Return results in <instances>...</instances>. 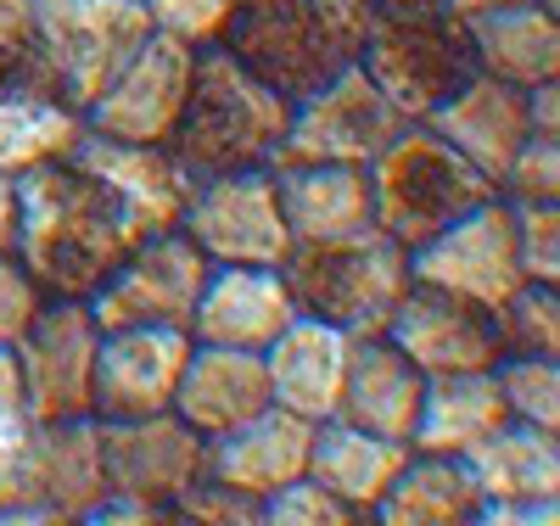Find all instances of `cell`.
<instances>
[{
    "mask_svg": "<svg viewBox=\"0 0 560 526\" xmlns=\"http://www.w3.org/2000/svg\"><path fill=\"white\" fill-rule=\"evenodd\" d=\"M348 353H353L348 330L325 325V319H314V314H298V319L264 348L269 398H275L280 409L303 414V420H331L337 404H342Z\"/></svg>",
    "mask_w": 560,
    "mask_h": 526,
    "instance_id": "obj_21",
    "label": "cell"
},
{
    "mask_svg": "<svg viewBox=\"0 0 560 526\" xmlns=\"http://www.w3.org/2000/svg\"><path fill=\"white\" fill-rule=\"evenodd\" d=\"M0 90H28V95H57L51 62L39 45L34 0H0Z\"/></svg>",
    "mask_w": 560,
    "mask_h": 526,
    "instance_id": "obj_35",
    "label": "cell"
},
{
    "mask_svg": "<svg viewBox=\"0 0 560 526\" xmlns=\"http://www.w3.org/2000/svg\"><path fill=\"white\" fill-rule=\"evenodd\" d=\"M471 34V57L482 73L533 90L544 79H560V23L555 0H522V7H493L465 17Z\"/></svg>",
    "mask_w": 560,
    "mask_h": 526,
    "instance_id": "obj_24",
    "label": "cell"
},
{
    "mask_svg": "<svg viewBox=\"0 0 560 526\" xmlns=\"http://www.w3.org/2000/svg\"><path fill=\"white\" fill-rule=\"evenodd\" d=\"M269 404H275V398H269L264 353L191 342V359H185L179 387H174V414L191 425L197 437L236 432V425H247V420L264 414Z\"/></svg>",
    "mask_w": 560,
    "mask_h": 526,
    "instance_id": "obj_20",
    "label": "cell"
},
{
    "mask_svg": "<svg viewBox=\"0 0 560 526\" xmlns=\"http://www.w3.org/2000/svg\"><path fill=\"white\" fill-rule=\"evenodd\" d=\"M488 197H499V185L465 163L432 124H404L393 147L370 163V219L409 253Z\"/></svg>",
    "mask_w": 560,
    "mask_h": 526,
    "instance_id": "obj_5",
    "label": "cell"
},
{
    "mask_svg": "<svg viewBox=\"0 0 560 526\" xmlns=\"http://www.w3.org/2000/svg\"><path fill=\"white\" fill-rule=\"evenodd\" d=\"M230 7H236V12H242V7H264V0H230Z\"/></svg>",
    "mask_w": 560,
    "mask_h": 526,
    "instance_id": "obj_48",
    "label": "cell"
},
{
    "mask_svg": "<svg viewBox=\"0 0 560 526\" xmlns=\"http://www.w3.org/2000/svg\"><path fill=\"white\" fill-rule=\"evenodd\" d=\"M280 213L292 242H337V235L370 230V168L353 163H292L275 168Z\"/></svg>",
    "mask_w": 560,
    "mask_h": 526,
    "instance_id": "obj_27",
    "label": "cell"
},
{
    "mask_svg": "<svg viewBox=\"0 0 560 526\" xmlns=\"http://www.w3.org/2000/svg\"><path fill=\"white\" fill-rule=\"evenodd\" d=\"M404 124L409 118L353 62L337 79H325L319 90H308L303 102H292V124H287V135H280L269 168H292V163H353V168H370L393 147V135Z\"/></svg>",
    "mask_w": 560,
    "mask_h": 526,
    "instance_id": "obj_8",
    "label": "cell"
},
{
    "mask_svg": "<svg viewBox=\"0 0 560 526\" xmlns=\"http://www.w3.org/2000/svg\"><path fill=\"white\" fill-rule=\"evenodd\" d=\"M34 23L45 62H51L57 102H68L73 113L96 102L152 34L140 0H34Z\"/></svg>",
    "mask_w": 560,
    "mask_h": 526,
    "instance_id": "obj_7",
    "label": "cell"
},
{
    "mask_svg": "<svg viewBox=\"0 0 560 526\" xmlns=\"http://www.w3.org/2000/svg\"><path fill=\"white\" fill-rule=\"evenodd\" d=\"M504 202H560V140L555 135H527L522 152L510 157L499 179Z\"/></svg>",
    "mask_w": 560,
    "mask_h": 526,
    "instance_id": "obj_37",
    "label": "cell"
},
{
    "mask_svg": "<svg viewBox=\"0 0 560 526\" xmlns=\"http://www.w3.org/2000/svg\"><path fill=\"white\" fill-rule=\"evenodd\" d=\"M510 213H516L522 274L560 285V202H510Z\"/></svg>",
    "mask_w": 560,
    "mask_h": 526,
    "instance_id": "obj_38",
    "label": "cell"
},
{
    "mask_svg": "<svg viewBox=\"0 0 560 526\" xmlns=\"http://www.w3.org/2000/svg\"><path fill=\"white\" fill-rule=\"evenodd\" d=\"M18 185V242L12 253L45 285V297H90L135 247V230L113 197L73 157L39 163Z\"/></svg>",
    "mask_w": 560,
    "mask_h": 526,
    "instance_id": "obj_1",
    "label": "cell"
},
{
    "mask_svg": "<svg viewBox=\"0 0 560 526\" xmlns=\"http://www.w3.org/2000/svg\"><path fill=\"white\" fill-rule=\"evenodd\" d=\"M96 526H168L174 515L163 504H147V499H124V493H107L96 504V515H90Z\"/></svg>",
    "mask_w": 560,
    "mask_h": 526,
    "instance_id": "obj_43",
    "label": "cell"
},
{
    "mask_svg": "<svg viewBox=\"0 0 560 526\" xmlns=\"http://www.w3.org/2000/svg\"><path fill=\"white\" fill-rule=\"evenodd\" d=\"M382 337L420 370V375H443V370H488L499 359V330L493 314L465 303L443 285L409 280L404 297L387 319Z\"/></svg>",
    "mask_w": 560,
    "mask_h": 526,
    "instance_id": "obj_16",
    "label": "cell"
},
{
    "mask_svg": "<svg viewBox=\"0 0 560 526\" xmlns=\"http://www.w3.org/2000/svg\"><path fill=\"white\" fill-rule=\"evenodd\" d=\"M359 68L409 124H427L477 73V57L465 17L448 0H387L370 17Z\"/></svg>",
    "mask_w": 560,
    "mask_h": 526,
    "instance_id": "obj_4",
    "label": "cell"
},
{
    "mask_svg": "<svg viewBox=\"0 0 560 526\" xmlns=\"http://www.w3.org/2000/svg\"><path fill=\"white\" fill-rule=\"evenodd\" d=\"M96 348L102 325L79 297H45L34 325L18 337L23 398L34 420H84L96 414Z\"/></svg>",
    "mask_w": 560,
    "mask_h": 526,
    "instance_id": "obj_11",
    "label": "cell"
},
{
    "mask_svg": "<svg viewBox=\"0 0 560 526\" xmlns=\"http://www.w3.org/2000/svg\"><path fill=\"white\" fill-rule=\"evenodd\" d=\"M555 521H560V499H504L477 510V526H555Z\"/></svg>",
    "mask_w": 560,
    "mask_h": 526,
    "instance_id": "obj_42",
    "label": "cell"
},
{
    "mask_svg": "<svg viewBox=\"0 0 560 526\" xmlns=\"http://www.w3.org/2000/svg\"><path fill=\"white\" fill-rule=\"evenodd\" d=\"M427 124H432L477 174H488L493 185L504 179L510 157H516L522 140L533 135V124H527V90L504 84V79H493V73H482V68L465 79Z\"/></svg>",
    "mask_w": 560,
    "mask_h": 526,
    "instance_id": "obj_19",
    "label": "cell"
},
{
    "mask_svg": "<svg viewBox=\"0 0 560 526\" xmlns=\"http://www.w3.org/2000/svg\"><path fill=\"white\" fill-rule=\"evenodd\" d=\"M382 7H387V0H382Z\"/></svg>",
    "mask_w": 560,
    "mask_h": 526,
    "instance_id": "obj_49",
    "label": "cell"
},
{
    "mask_svg": "<svg viewBox=\"0 0 560 526\" xmlns=\"http://www.w3.org/2000/svg\"><path fill=\"white\" fill-rule=\"evenodd\" d=\"M409 443L398 437H376L353 420H314V443H308V476L319 488H331L348 510H359V521L376 515L382 493L393 488V476L404 470Z\"/></svg>",
    "mask_w": 560,
    "mask_h": 526,
    "instance_id": "obj_26",
    "label": "cell"
},
{
    "mask_svg": "<svg viewBox=\"0 0 560 526\" xmlns=\"http://www.w3.org/2000/svg\"><path fill=\"white\" fill-rule=\"evenodd\" d=\"M292 124V102L275 84H264L247 62H236L224 45H202L185 113L174 129V157L197 179L230 168H264Z\"/></svg>",
    "mask_w": 560,
    "mask_h": 526,
    "instance_id": "obj_3",
    "label": "cell"
},
{
    "mask_svg": "<svg viewBox=\"0 0 560 526\" xmlns=\"http://www.w3.org/2000/svg\"><path fill=\"white\" fill-rule=\"evenodd\" d=\"M45 308V285L23 269L18 253H0V348H18V337Z\"/></svg>",
    "mask_w": 560,
    "mask_h": 526,
    "instance_id": "obj_41",
    "label": "cell"
},
{
    "mask_svg": "<svg viewBox=\"0 0 560 526\" xmlns=\"http://www.w3.org/2000/svg\"><path fill=\"white\" fill-rule=\"evenodd\" d=\"M107 488L124 499H147L174 515V499L208 470V437H197L174 409L140 420H96Z\"/></svg>",
    "mask_w": 560,
    "mask_h": 526,
    "instance_id": "obj_15",
    "label": "cell"
},
{
    "mask_svg": "<svg viewBox=\"0 0 560 526\" xmlns=\"http://www.w3.org/2000/svg\"><path fill=\"white\" fill-rule=\"evenodd\" d=\"M264 526H359V510H348L331 488H319L303 470L298 482L275 488L264 499Z\"/></svg>",
    "mask_w": 560,
    "mask_h": 526,
    "instance_id": "obj_36",
    "label": "cell"
},
{
    "mask_svg": "<svg viewBox=\"0 0 560 526\" xmlns=\"http://www.w3.org/2000/svg\"><path fill=\"white\" fill-rule=\"evenodd\" d=\"M140 7H147L158 34H174L185 45H197V51H202V45H219L230 17H236L230 0H140Z\"/></svg>",
    "mask_w": 560,
    "mask_h": 526,
    "instance_id": "obj_40",
    "label": "cell"
},
{
    "mask_svg": "<svg viewBox=\"0 0 560 526\" xmlns=\"http://www.w3.org/2000/svg\"><path fill=\"white\" fill-rule=\"evenodd\" d=\"M107 465H102V425L96 414L84 420H51L45 425V510L68 521H90L107 499Z\"/></svg>",
    "mask_w": 560,
    "mask_h": 526,
    "instance_id": "obj_30",
    "label": "cell"
},
{
    "mask_svg": "<svg viewBox=\"0 0 560 526\" xmlns=\"http://www.w3.org/2000/svg\"><path fill=\"white\" fill-rule=\"evenodd\" d=\"M504 420H510V409H504L493 364L488 370H443V375H427V387H420V414H415L409 448L465 459Z\"/></svg>",
    "mask_w": 560,
    "mask_h": 526,
    "instance_id": "obj_23",
    "label": "cell"
},
{
    "mask_svg": "<svg viewBox=\"0 0 560 526\" xmlns=\"http://www.w3.org/2000/svg\"><path fill=\"white\" fill-rule=\"evenodd\" d=\"M84 113H73L57 95L0 90V174L18 179L39 163H57L79 147Z\"/></svg>",
    "mask_w": 560,
    "mask_h": 526,
    "instance_id": "obj_31",
    "label": "cell"
},
{
    "mask_svg": "<svg viewBox=\"0 0 560 526\" xmlns=\"http://www.w3.org/2000/svg\"><path fill=\"white\" fill-rule=\"evenodd\" d=\"M0 414H28L23 370H18V353H12V348H0Z\"/></svg>",
    "mask_w": 560,
    "mask_h": 526,
    "instance_id": "obj_45",
    "label": "cell"
},
{
    "mask_svg": "<svg viewBox=\"0 0 560 526\" xmlns=\"http://www.w3.org/2000/svg\"><path fill=\"white\" fill-rule=\"evenodd\" d=\"M477 510H482V493L471 482V465L409 448L404 470L393 476V488L382 493L370 521H382V526H477Z\"/></svg>",
    "mask_w": 560,
    "mask_h": 526,
    "instance_id": "obj_28",
    "label": "cell"
},
{
    "mask_svg": "<svg viewBox=\"0 0 560 526\" xmlns=\"http://www.w3.org/2000/svg\"><path fill=\"white\" fill-rule=\"evenodd\" d=\"M471 482L482 504L504 499H560V432H538V425L504 420L499 432H488L471 454Z\"/></svg>",
    "mask_w": 560,
    "mask_h": 526,
    "instance_id": "obj_29",
    "label": "cell"
},
{
    "mask_svg": "<svg viewBox=\"0 0 560 526\" xmlns=\"http://www.w3.org/2000/svg\"><path fill=\"white\" fill-rule=\"evenodd\" d=\"M527 124H533V135L560 140V79H544L527 90Z\"/></svg>",
    "mask_w": 560,
    "mask_h": 526,
    "instance_id": "obj_44",
    "label": "cell"
},
{
    "mask_svg": "<svg viewBox=\"0 0 560 526\" xmlns=\"http://www.w3.org/2000/svg\"><path fill=\"white\" fill-rule=\"evenodd\" d=\"M0 526H57L45 510V420L0 414Z\"/></svg>",
    "mask_w": 560,
    "mask_h": 526,
    "instance_id": "obj_32",
    "label": "cell"
},
{
    "mask_svg": "<svg viewBox=\"0 0 560 526\" xmlns=\"http://www.w3.org/2000/svg\"><path fill=\"white\" fill-rule=\"evenodd\" d=\"M197 68V45H185L174 34H147V45L118 68V79L84 107V129L113 135V140H147V147H168L179 113H185V90H191Z\"/></svg>",
    "mask_w": 560,
    "mask_h": 526,
    "instance_id": "obj_13",
    "label": "cell"
},
{
    "mask_svg": "<svg viewBox=\"0 0 560 526\" xmlns=\"http://www.w3.org/2000/svg\"><path fill=\"white\" fill-rule=\"evenodd\" d=\"M409 280L443 285V292L493 314L527 280L522 258H516V213H510V202L488 197L482 208H471L448 230H438L432 242H420L409 253Z\"/></svg>",
    "mask_w": 560,
    "mask_h": 526,
    "instance_id": "obj_12",
    "label": "cell"
},
{
    "mask_svg": "<svg viewBox=\"0 0 560 526\" xmlns=\"http://www.w3.org/2000/svg\"><path fill=\"white\" fill-rule=\"evenodd\" d=\"M280 274L292 285L298 314H314L348 337H382L409 285V247L370 224L337 242H292Z\"/></svg>",
    "mask_w": 560,
    "mask_h": 526,
    "instance_id": "obj_6",
    "label": "cell"
},
{
    "mask_svg": "<svg viewBox=\"0 0 560 526\" xmlns=\"http://www.w3.org/2000/svg\"><path fill=\"white\" fill-rule=\"evenodd\" d=\"M68 157L113 197V208L135 230V242L140 235H158V230H179V213H185V202H191V190H197V174L174 157V147L113 140V135L84 129Z\"/></svg>",
    "mask_w": 560,
    "mask_h": 526,
    "instance_id": "obj_14",
    "label": "cell"
},
{
    "mask_svg": "<svg viewBox=\"0 0 560 526\" xmlns=\"http://www.w3.org/2000/svg\"><path fill=\"white\" fill-rule=\"evenodd\" d=\"M18 242V185L0 174V253H12Z\"/></svg>",
    "mask_w": 560,
    "mask_h": 526,
    "instance_id": "obj_46",
    "label": "cell"
},
{
    "mask_svg": "<svg viewBox=\"0 0 560 526\" xmlns=\"http://www.w3.org/2000/svg\"><path fill=\"white\" fill-rule=\"evenodd\" d=\"M376 7L382 0H264L230 17L219 45L287 102H303L308 90L359 62Z\"/></svg>",
    "mask_w": 560,
    "mask_h": 526,
    "instance_id": "obj_2",
    "label": "cell"
},
{
    "mask_svg": "<svg viewBox=\"0 0 560 526\" xmlns=\"http://www.w3.org/2000/svg\"><path fill=\"white\" fill-rule=\"evenodd\" d=\"M308 443H314V420L269 404L264 414L236 425V432L208 437V476H219L224 488L264 504L275 488L298 482L308 470Z\"/></svg>",
    "mask_w": 560,
    "mask_h": 526,
    "instance_id": "obj_22",
    "label": "cell"
},
{
    "mask_svg": "<svg viewBox=\"0 0 560 526\" xmlns=\"http://www.w3.org/2000/svg\"><path fill=\"white\" fill-rule=\"evenodd\" d=\"M420 387H427V375H420L387 337H353L337 420H353L376 437L409 443L415 414H420Z\"/></svg>",
    "mask_w": 560,
    "mask_h": 526,
    "instance_id": "obj_25",
    "label": "cell"
},
{
    "mask_svg": "<svg viewBox=\"0 0 560 526\" xmlns=\"http://www.w3.org/2000/svg\"><path fill=\"white\" fill-rule=\"evenodd\" d=\"M179 230L202 247L208 264H287L292 230L280 213L275 168H230L197 179L191 202L179 213Z\"/></svg>",
    "mask_w": 560,
    "mask_h": 526,
    "instance_id": "obj_10",
    "label": "cell"
},
{
    "mask_svg": "<svg viewBox=\"0 0 560 526\" xmlns=\"http://www.w3.org/2000/svg\"><path fill=\"white\" fill-rule=\"evenodd\" d=\"M208 269L213 264L185 230H158V235H140L84 303L102 330H124V325L191 330V308L208 285Z\"/></svg>",
    "mask_w": 560,
    "mask_h": 526,
    "instance_id": "obj_9",
    "label": "cell"
},
{
    "mask_svg": "<svg viewBox=\"0 0 560 526\" xmlns=\"http://www.w3.org/2000/svg\"><path fill=\"white\" fill-rule=\"evenodd\" d=\"M298 319L292 285L275 264H213L191 308V342L264 353Z\"/></svg>",
    "mask_w": 560,
    "mask_h": 526,
    "instance_id": "obj_18",
    "label": "cell"
},
{
    "mask_svg": "<svg viewBox=\"0 0 560 526\" xmlns=\"http://www.w3.org/2000/svg\"><path fill=\"white\" fill-rule=\"evenodd\" d=\"M448 7L459 17H471V12H493V7H522V0H448Z\"/></svg>",
    "mask_w": 560,
    "mask_h": 526,
    "instance_id": "obj_47",
    "label": "cell"
},
{
    "mask_svg": "<svg viewBox=\"0 0 560 526\" xmlns=\"http://www.w3.org/2000/svg\"><path fill=\"white\" fill-rule=\"evenodd\" d=\"M174 521H191V526H264V504L224 488L219 476H197L191 488L174 499Z\"/></svg>",
    "mask_w": 560,
    "mask_h": 526,
    "instance_id": "obj_39",
    "label": "cell"
},
{
    "mask_svg": "<svg viewBox=\"0 0 560 526\" xmlns=\"http://www.w3.org/2000/svg\"><path fill=\"white\" fill-rule=\"evenodd\" d=\"M191 359V330L124 325L102 330L96 348V420H140L174 409L179 370Z\"/></svg>",
    "mask_w": 560,
    "mask_h": 526,
    "instance_id": "obj_17",
    "label": "cell"
},
{
    "mask_svg": "<svg viewBox=\"0 0 560 526\" xmlns=\"http://www.w3.org/2000/svg\"><path fill=\"white\" fill-rule=\"evenodd\" d=\"M493 330H499V359L522 353V359H560V292L549 280H522L499 308H493Z\"/></svg>",
    "mask_w": 560,
    "mask_h": 526,
    "instance_id": "obj_33",
    "label": "cell"
},
{
    "mask_svg": "<svg viewBox=\"0 0 560 526\" xmlns=\"http://www.w3.org/2000/svg\"><path fill=\"white\" fill-rule=\"evenodd\" d=\"M493 375H499L510 420L538 425V432H560V359L504 353V359H493Z\"/></svg>",
    "mask_w": 560,
    "mask_h": 526,
    "instance_id": "obj_34",
    "label": "cell"
}]
</instances>
